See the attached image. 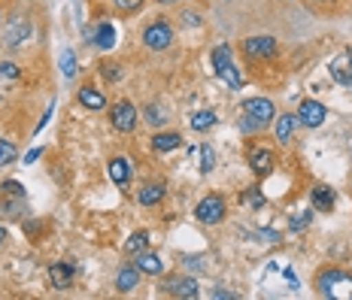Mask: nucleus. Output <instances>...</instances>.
<instances>
[{
	"mask_svg": "<svg viewBox=\"0 0 352 300\" xmlns=\"http://www.w3.org/2000/svg\"><path fill=\"white\" fill-rule=\"evenodd\" d=\"M164 194H167V185L164 182H143L140 185V192H137V203L140 207H158L161 200H164Z\"/></svg>",
	"mask_w": 352,
	"mask_h": 300,
	"instance_id": "obj_16",
	"label": "nucleus"
},
{
	"mask_svg": "<svg viewBox=\"0 0 352 300\" xmlns=\"http://www.w3.org/2000/svg\"><path fill=\"white\" fill-rule=\"evenodd\" d=\"M91 46H98V49H104V52H109V49L116 46V27H113V21H98V31H94L91 36Z\"/></svg>",
	"mask_w": 352,
	"mask_h": 300,
	"instance_id": "obj_20",
	"label": "nucleus"
},
{
	"mask_svg": "<svg viewBox=\"0 0 352 300\" xmlns=\"http://www.w3.org/2000/svg\"><path fill=\"white\" fill-rule=\"evenodd\" d=\"M210 61H212V70H216V73H222L225 67H231V64H234V49L228 46V43H219V46L212 49Z\"/></svg>",
	"mask_w": 352,
	"mask_h": 300,
	"instance_id": "obj_24",
	"label": "nucleus"
},
{
	"mask_svg": "<svg viewBox=\"0 0 352 300\" xmlns=\"http://www.w3.org/2000/svg\"><path fill=\"white\" fill-rule=\"evenodd\" d=\"M36 36V21L28 10H12L6 21H0V49L10 55H19L31 49Z\"/></svg>",
	"mask_w": 352,
	"mask_h": 300,
	"instance_id": "obj_1",
	"label": "nucleus"
},
{
	"mask_svg": "<svg viewBox=\"0 0 352 300\" xmlns=\"http://www.w3.org/2000/svg\"><path fill=\"white\" fill-rule=\"evenodd\" d=\"M310 203H313V209H319V212H331L334 209V188L331 185H313Z\"/></svg>",
	"mask_w": 352,
	"mask_h": 300,
	"instance_id": "obj_21",
	"label": "nucleus"
},
{
	"mask_svg": "<svg viewBox=\"0 0 352 300\" xmlns=\"http://www.w3.org/2000/svg\"><path fill=\"white\" fill-rule=\"evenodd\" d=\"M107 173H109V179H113L119 188H128L131 179H134V164H131L128 158L119 155V158H113V161L107 164Z\"/></svg>",
	"mask_w": 352,
	"mask_h": 300,
	"instance_id": "obj_14",
	"label": "nucleus"
},
{
	"mask_svg": "<svg viewBox=\"0 0 352 300\" xmlns=\"http://www.w3.org/2000/svg\"><path fill=\"white\" fill-rule=\"evenodd\" d=\"M258 237H264V243H280V240H283V233H280V231H270V228H264V231H258Z\"/></svg>",
	"mask_w": 352,
	"mask_h": 300,
	"instance_id": "obj_39",
	"label": "nucleus"
},
{
	"mask_svg": "<svg viewBox=\"0 0 352 300\" xmlns=\"http://www.w3.org/2000/svg\"><path fill=\"white\" fill-rule=\"evenodd\" d=\"M243 115H249V119H255L258 124H274L276 119V106H274V100H267V97H249L246 104H243Z\"/></svg>",
	"mask_w": 352,
	"mask_h": 300,
	"instance_id": "obj_9",
	"label": "nucleus"
},
{
	"mask_svg": "<svg viewBox=\"0 0 352 300\" xmlns=\"http://www.w3.org/2000/svg\"><path fill=\"white\" fill-rule=\"evenodd\" d=\"M79 104L85 109H91V113H98V109L107 106V94L98 91L94 85H82V89H79Z\"/></svg>",
	"mask_w": 352,
	"mask_h": 300,
	"instance_id": "obj_22",
	"label": "nucleus"
},
{
	"mask_svg": "<svg viewBox=\"0 0 352 300\" xmlns=\"http://www.w3.org/2000/svg\"><path fill=\"white\" fill-rule=\"evenodd\" d=\"M140 40H143V46L149 49V52H167V49L173 46V25H170V19L161 16L155 21H149V25L143 27Z\"/></svg>",
	"mask_w": 352,
	"mask_h": 300,
	"instance_id": "obj_3",
	"label": "nucleus"
},
{
	"mask_svg": "<svg viewBox=\"0 0 352 300\" xmlns=\"http://www.w3.org/2000/svg\"><path fill=\"white\" fill-rule=\"evenodd\" d=\"M76 52L67 46V49H61V73H64V79H73L76 76Z\"/></svg>",
	"mask_w": 352,
	"mask_h": 300,
	"instance_id": "obj_32",
	"label": "nucleus"
},
{
	"mask_svg": "<svg viewBox=\"0 0 352 300\" xmlns=\"http://www.w3.org/2000/svg\"><path fill=\"white\" fill-rule=\"evenodd\" d=\"M225 212H228V203H225L222 194H207L197 200L195 207V218L201 224H219L225 218Z\"/></svg>",
	"mask_w": 352,
	"mask_h": 300,
	"instance_id": "obj_6",
	"label": "nucleus"
},
{
	"mask_svg": "<svg viewBox=\"0 0 352 300\" xmlns=\"http://www.w3.org/2000/svg\"><path fill=\"white\" fill-rule=\"evenodd\" d=\"M216 124H219V115L212 113V109H201V113L192 115V130H197V134H207Z\"/></svg>",
	"mask_w": 352,
	"mask_h": 300,
	"instance_id": "obj_25",
	"label": "nucleus"
},
{
	"mask_svg": "<svg viewBox=\"0 0 352 300\" xmlns=\"http://www.w3.org/2000/svg\"><path fill=\"white\" fill-rule=\"evenodd\" d=\"M134 264L140 267V273H143V276H161V273H164V261H161L155 252H149V249L137 255Z\"/></svg>",
	"mask_w": 352,
	"mask_h": 300,
	"instance_id": "obj_19",
	"label": "nucleus"
},
{
	"mask_svg": "<svg viewBox=\"0 0 352 300\" xmlns=\"http://www.w3.org/2000/svg\"><path fill=\"white\" fill-rule=\"evenodd\" d=\"M16 158H19L16 143H10V140H6V137H0V167H10V164H16Z\"/></svg>",
	"mask_w": 352,
	"mask_h": 300,
	"instance_id": "obj_31",
	"label": "nucleus"
},
{
	"mask_svg": "<svg viewBox=\"0 0 352 300\" xmlns=\"http://www.w3.org/2000/svg\"><path fill=\"white\" fill-rule=\"evenodd\" d=\"M73 276H76V264L70 261H58V264H49V279L58 291H67L73 285Z\"/></svg>",
	"mask_w": 352,
	"mask_h": 300,
	"instance_id": "obj_15",
	"label": "nucleus"
},
{
	"mask_svg": "<svg viewBox=\"0 0 352 300\" xmlns=\"http://www.w3.org/2000/svg\"><path fill=\"white\" fill-rule=\"evenodd\" d=\"M316 295L328 300H352V276L340 267H328L316 273Z\"/></svg>",
	"mask_w": 352,
	"mask_h": 300,
	"instance_id": "obj_2",
	"label": "nucleus"
},
{
	"mask_svg": "<svg viewBox=\"0 0 352 300\" xmlns=\"http://www.w3.org/2000/svg\"><path fill=\"white\" fill-rule=\"evenodd\" d=\"M298 115L295 113H276V119H274V137H276V143L280 146H289L292 143V137H295V128H298Z\"/></svg>",
	"mask_w": 352,
	"mask_h": 300,
	"instance_id": "obj_13",
	"label": "nucleus"
},
{
	"mask_svg": "<svg viewBox=\"0 0 352 300\" xmlns=\"http://www.w3.org/2000/svg\"><path fill=\"white\" fill-rule=\"evenodd\" d=\"M246 161H249V167H252V173H255L258 179L270 176V173L276 170V155H274V149H264V146H252V149L246 152Z\"/></svg>",
	"mask_w": 352,
	"mask_h": 300,
	"instance_id": "obj_7",
	"label": "nucleus"
},
{
	"mask_svg": "<svg viewBox=\"0 0 352 300\" xmlns=\"http://www.w3.org/2000/svg\"><path fill=\"white\" fill-rule=\"evenodd\" d=\"M0 21H3V16H0Z\"/></svg>",
	"mask_w": 352,
	"mask_h": 300,
	"instance_id": "obj_45",
	"label": "nucleus"
},
{
	"mask_svg": "<svg viewBox=\"0 0 352 300\" xmlns=\"http://www.w3.org/2000/svg\"><path fill=\"white\" fill-rule=\"evenodd\" d=\"M328 119V109L319 104V100H313V97H307V100H300V106H298V122L304 124V128H319L322 122Z\"/></svg>",
	"mask_w": 352,
	"mask_h": 300,
	"instance_id": "obj_11",
	"label": "nucleus"
},
{
	"mask_svg": "<svg viewBox=\"0 0 352 300\" xmlns=\"http://www.w3.org/2000/svg\"><path fill=\"white\" fill-rule=\"evenodd\" d=\"M140 276L143 273L137 264H124L119 273H116V291H119V295H131V291L140 285Z\"/></svg>",
	"mask_w": 352,
	"mask_h": 300,
	"instance_id": "obj_17",
	"label": "nucleus"
},
{
	"mask_svg": "<svg viewBox=\"0 0 352 300\" xmlns=\"http://www.w3.org/2000/svg\"><path fill=\"white\" fill-rule=\"evenodd\" d=\"M109 124H113V130H119V134H134L137 124H140V109L131 104L128 97L116 100V104L109 106Z\"/></svg>",
	"mask_w": 352,
	"mask_h": 300,
	"instance_id": "obj_4",
	"label": "nucleus"
},
{
	"mask_svg": "<svg viewBox=\"0 0 352 300\" xmlns=\"http://www.w3.org/2000/svg\"><path fill=\"white\" fill-rule=\"evenodd\" d=\"M158 3H164V6H170V3H176V0H158Z\"/></svg>",
	"mask_w": 352,
	"mask_h": 300,
	"instance_id": "obj_44",
	"label": "nucleus"
},
{
	"mask_svg": "<svg viewBox=\"0 0 352 300\" xmlns=\"http://www.w3.org/2000/svg\"><path fill=\"white\" fill-rule=\"evenodd\" d=\"M313 12H322V16H334V12L343 10V0H304Z\"/></svg>",
	"mask_w": 352,
	"mask_h": 300,
	"instance_id": "obj_30",
	"label": "nucleus"
},
{
	"mask_svg": "<svg viewBox=\"0 0 352 300\" xmlns=\"http://www.w3.org/2000/svg\"><path fill=\"white\" fill-rule=\"evenodd\" d=\"M109 6H113L116 12H119V16H137V12L143 10L146 6V0H109Z\"/></svg>",
	"mask_w": 352,
	"mask_h": 300,
	"instance_id": "obj_29",
	"label": "nucleus"
},
{
	"mask_svg": "<svg viewBox=\"0 0 352 300\" xmlns=\"http://www.w3.org/2000/svg\"><path fill=\"white\" fill-rule=\"evenodd\" d=\"M6 240H10V233H6V228L0 224V252H3V246H6Z\"/></svg>",
	"mask_w": 352,
	"mask_h": 300,
	"instance_id": "obj_43",
	"label": "nucleus"
},
{
	"mask_svg": "<svg viewBox=\"0 0 352 300\" xmlns=\"http://www.w3.org/2000/svg\"><path fill=\"white\" fill-rule=\"evenodd\" d=\"M182 19H186V25H188V27H197V25H204V19L197 16V12H182Z\"/></svg>",
	"mask_w": 352,
	"mask_h": 300,
	"instance_id": "obj_40",
	"label": "nucleus"
},
{
	"mask_svg": "<svg viewBox=\"0 0 352 300\" xmlns=\"http://www.w3.org/2000/svg\"><path fill=\"white\" fill-rule=\"evenodd\" d=\"M140 119L149 124V128H164L170 115H167V109L161 106V104H146V106H143V113H140Z\"/></svg>",
	"mask_w": 352,
	"mask_h": 300,
	"instance_id": "obj_23",
	"label": "nucleus"
},
{
	"mask_svg": "<svg viewBox=\"0 0 352 300\" xmlns=\"http://www.w3.org/2000/svg\"><path fill=\"white\" fill-rule=\"evenodd\" d=\"M146 246H149V233H146V231H134L128 237V243H124V255H128V258H137L140 252H146Z\"/></svg>",
	"mask_w": 352,
	"mask_h": 300,
	"instance_id": "obj_26",
	"label": "nucleus"
},
{
	"mask_svg": "<svg viewBox=\"0 0 352 300\" xmlns=\"http://www.w3.org/2000/svg\"><path fill=\"white\" fill-rule=\"evenodd\" d=\"M100 76H107L109 82H119V79H122V67H119V64H104V67H100Z\"/></svg>",
	"mask_w": 352,
	"mask_h": 300,
	"instance_id": "obj_37",
	"label": "nucleus"
},
{
	"mask_svg": "<svg viewBox=\"0 0 352 300\" xmlns=\"http://www.w3.org/2000/svg\"><path fill=\"white\" fill-rule=\"evenodd\" d=\"M0 194H16V197H25V185H21V182H16V179H10V182H3V185H0Z\"/></svg>",
	"mask_w": 352,
	"mask_h": 300,
	"instance_id": "obj_35",
	"label": "nucleus"
},
{
	"mask_svg": "<svg viewBox=\"0 0 352 300\" xmlns=\"http://www.w3.org/2000/svg\"><path fill=\"white\" fill-rule=\"evenodd\" d=\"M243 55L249 61H274L276 55H280V43H276V36H246L243 43Z\"/></svg>",
	"mask_w": 352,
	"mask_h": 300,
	"instance_id": "obj_5",
	"label": "nucleus"
},
{
	"mask_svg": "<svg viewBox=\"0 0 352 300\" xmlns=\"http://www.w3.org/2000/svg\"><path fill=\"white\" fill-rule=\"evenodd\" d=\"M212 297H216V300H237V295H234V291H228V288H216V291H212Z\"/></svg>",
	"mask_w": 352,
	"mask_h": 300,
	"instance_id": "obj_41",
	"label": "nucleus"
},
{
	"mask_svg": "<svg viewBox=\"0 0 352 300\" xmlns=\"http://www.w3.org/2000/svg\"><path fill=\"white\" fill-rule=\"evenodd\" d=\"M40 155H43V149H31V152H28V155H25V164L31 167L34 161H40Z\"/></svg>",
	"mask_w": 352,
	"mask_h": 300,
	"instance_id": "obj_42",
	"label": "nucleus"
},
{
	"mask_svg": "<svg viewBox=\"0 0 352 300\" xmlns=\"http://www.w3.org/2000/svg\"><path fill=\"white\" fill-rule=\"evenodd\" d=\"M216 76L222 79V82L228 85L231 91H240V89H243V73H240L237 64H231V67H225L222 73H216Z\"/></svg>",
	"mask_w": 352,
	"mask_h": 300,
	"instance_id": "obj_28",
	"label": "nucleus"
},
{
	"mask_svg": "<svg viewBox=\"0 0 352 300\" xmlns=\"http://www.w3.org/2000/svg\"><path fill=\"white\" fill-rule=\"evenodd\" d=\"M164 295L167 297H176V300H195L201 297V288H197V282L192 276H170V279H164Z\"/></svg>",
	"mask_w": 352,
	"mask_h": 300,
	"instance_id": "obj_8",
	"label": "nucleus"
},
{
	"mask_svg": "<svg viewBox=\"0 0 352 300\" xmlns=\"http://www.w3.org/2000/svg\"><path fill=\"white\" fill-rule=\"evenodd\" d=\"M240 200H243L249 209H264V194H261V188H258V185L246 188V192L240 194Z\"/></svg>",
	"mask_w": 352,
	"mask_h": 300,
	"instance_id": "obj_33",
	"label": "nucleus"
},
{
	"mask_svg": "<svg viewBox=\"0 0 352 300\" xmlns=\"http://www.w3.org/2000/svg\"><path fill=\"white\" fill-rule=\"evenodd\" d=\"M212 167H216V152H212L210 143H201V149H197V170L207 176V173H212Z\"/></svg>",
	"mask_w": 352,
	"mask_h": 300,
	"instance_id": "obj_27",
	"label": "nucleus"
},
{
	"mask_svg": "<svg viewBox=\"0 0 352 300\" xmlns=\"http://www.w3.org/2000/svg\"><path fill=\"white\" fill-rule=\"evenodd\" d=\"M19 76H21V67L16 61H10V58L0 61V79H19Z\"/></svg>",
	"mask_w": 352,
	"mask_h": 300,
	"instance_id": "obj_34",
	"label": "nucleus"
},
{
	"mask_svg": "<svg viewBox=\"0 0 352 300\" xmlns=\"http://www.w3.org/2000/svg\"><path fill=\"white\" fill-rule=\"evenodd\" d=\"M182 146V137L176 130H155L152 134V152L158 155H167V152H176Z\"/></svg>",
	"mask_w": 352,
	"mask_h": 300,
	"instance_id": "obj_18",
	"label": "nucleus"
},
{
	"mask_svg": "<svg viewBox=\"0 0 352 300\" xmlns=\"http://www.w3.org/2000/svg\"><path fill=\"white\" fill-rule=\"evenodd\" d=\"M25 216H31L25 197L0 194V222H25Z\"/></svg>",
	"mask_w": 352,
	"mask_h": 300,
	"instance_id": "obj_10",
	"label": "nucleus"
},
{
	"mask_svg": "<svg viewBox=\"0 0 352 300\" xmlns=\"http://www.w3.org/2000/svg\"><path fill=\"white\" fill-rule=\"evenodd\" d=\"M328 70H331V79L337 85H343V89H352V52L346 49V52L334 55V61L328 64Z\"/></svg>",
	"mask_w": 352,
	"mask_h": 300,
	"instance_id": "obj_12",
	"label": "nucleus"
},
{
	"mask_svg": "<svg viewBox=\"0 0 352 300\" xmlns=\"http://www.w3.org/2000/svg\"><path fill=\"white\" fill-rule=\"evenodd\" d=\"M240 130H243V134H258V130H264V124H258L255 119L243 115V119H240Z\"/></svg>",
	"mask_w": 352,
	"mask_h": 300,
	"instance_id": "obj_38",
	"label": "nucleus"
},
{
	"mask_svg": "<svg viewBox=\"0 0 352 300\" xmlns=\"http://www.w3.org/2000/svg\"><path fill=\"white\" fill-rule=\"evenodd\" d=\"M307 224H310V212H298V216L289 218V228L292 231H304Z\"/></svg>",
	"mask_w": 352,
	"mask_h": 300,
	"instance_id": "obj_36",
	"label": "nucleus"
}]
</instances>
